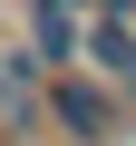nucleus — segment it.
I'll use <instances>...</instances> for the list:
<instances>
[{"mask_svg":"<svg viewBox=\"0 0 136 146\" xmlns=\"http://www.w3.org/2000/svg\"><path fill=\"white\" fill-rule=\"evenodd\" d=\"M39 117H49L68 146H117V136H126V98H117L107 78H88V68H49Z\"/></svg>","mask_w":136,"mask_h":146,"instance_id":"obj_1","label":"nucleus"},{"mask_svg":"<svg viewBox=\"0 0 136 146\" xmlns=\"http://www.w3.org/2000/svg\"><path fill=\"white\" fill-rule=\"evenodd\" d=\"M78 68L107 78V88L126 98V117H136V10H88V29H78Z\"/></svg>","mask_w":136,"mask_h":146,"instance_id":"obj_2","label":"nucleus"},{"mask_svg":"<svg viewBox=\"0 0 136 146\" xmlns=\"http://www.w3.org/2000/svg\"><path fill=\"white\" fill-rule=\"evenodd\" d=\"M39 88H49V68L29 58V39H0V136L10 146H39Z\"/></svg>","mask_w":136,"mask_h":146,"instance_id":"obj_3","label":"nucleus"},{"mask_svg":"<svg viewBox=\"0 0 136 146\" xmlns=\"http://www.w3.org/2000/svg\"><path fill=\"white\" fill-rule=\"evenodd\" d=\"M78 29H88V0H29V58L39 68H78Z\"/></svg>","mask_w":136,"mask_h":146,"instance_id":"obj_4","label":"nucleus"},{"mask_svg":"<svg viewBox=\"0 0 136 146\" xmlns=\"http://www.w3.org/2000/svg\"><path fill=\"white\" fill-rule=\"evenodd\" d=\"M88 10H136V0H88Z\"/></svg>","mask_w":136,"mask_h":146,"instance_id":"obj_5","label":"nucleus"}]
</instances>
